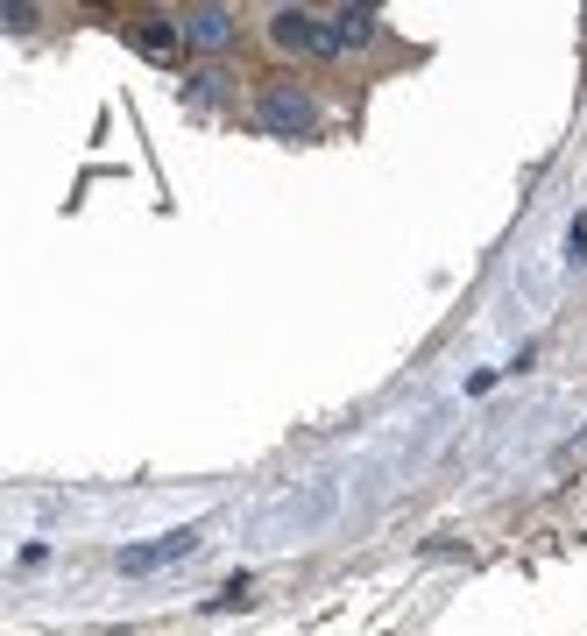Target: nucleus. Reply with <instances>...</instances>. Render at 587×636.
Here are the masks:
<instances>
[{
  "instance_id": "nucleus-1",
  "label": "nucleus",
  "mask_w": 587,
  "mask_h": 636,
  "mask_svg": "<svg viewBox=\"0 0 587 636\" xmlns=\"http://www.w3.org/2000/svg\"><path fill=\"white\" fill-rule=\"evenodd\" d=\"M255 120H262L269 134H291V142H297V134H312V120H319V114H312V99L297 93L291 79H269L262 93H255Z\"/></svg>"
},
{
  "instance_id": "nucleus-2",
  "label": "nucleus",
  "mask_w": 587,
  "mask_h": 636,
  "mask_svg": "<svg viewBox=\"0 0 587 636\" xmlns=\"http://www.w3.org/2000/svg\"><path fill=\"white\" fill-rule=\"evenodd\" d=\"M269 36H277L283 50H312V57H333V50H340L333 28H326L319 14H305V8H283L277 22H269Z\"/></svg>"
},
{
  "instance_id": "nucleus-3",
  "label": "nucleus",
  "mask_w": 587,
  "mask_h": 636,
  "mask_svg": "<svg viewBox=\"0 0 587 636\" xmlns=\"http://www.w3.org/2000/svg\"><path fill=\"white\" fill-rule=\"evenodd\" d=\"M191 544H199V530H171V538H156V544H128L120 566H128V573H156V566H171V558H185Z\"/></svg>"
},
{
  "instance_id": "nucleus-4",
  "label": "nucleus",
  "mask_w": 587,
  "mask_h": 636,
  "mask_svg": "<svg viewBox=\"0 0 587 636\" xmlns=\"http://www.w3.org/2000/svg\"><path fill=\"white\" fill-rule=\"evenodd\" d=\"M227 36H234V14H227V8H185V43H199V50H220Z\"/></svg>"
},
{
  "instance_id": "nucleus-5",
  "label": "nucleus",
  "mask_w": 587,
  "mask_h": 636,
  "mask_svg": "<svg viewBox=\"0 0 587 636\" xmlns=\"http://www.w3.org/2000/svg\"><path fill=\"white\" fill-rule=\"evenodd\" d=\"M177 43H185V22H163V14H142V22H134V50L142 57H177Z\"/></svg>"
},
{
  "instance_id": "nucleus-6",
  "label": "nucleus",
  "mask_w": 587,
  "mask_h": 636,
  "mask_svg": "<svg viewBox=\"0 0 587 636\" xmlns=\"http://www.w3.org/2000/svg\"><path fill=\"white\" fill-rule=\"evenodd\" d=\"M375 36V8H348V14H333V43L348 50V43H368Z\"/></svg>"
},
{
  "instance_id": "nucleus-7",
  "label": "nucleus",
  "mask_w": 587,
  "mask_h": 636,
  "mask_svg": "<svg viewBox=\"0 0 587 636\" xmlns=\"http://www.w3.org/2000/svg\"><path fill=\"white\" fill-rule=\"evenodd\" d=\"M248 601H255V594H248V580H227L213 601H206V609H213V615H227V609H248Z\"/></svg>"
},
{
  "instance_id": "nucleus-8",
  "label": "nucleus",
  "mask_w": 587,
  "mask_h": 636,
  "mask_svg": "<svg viewBox=\"0 0 587 636\" xmlns=\"http://www.w3.org/2000/svg\"><path fill=\"white\" fill-rule=\"evenodd\" d=\"M220 85H227V79H220V71H199V79H185V93H191V99H213Z\"/></svg>"
},
{
  "instance_id": "nucleus-9",
  "label": "nucleus",
  "mask_w": 587,
  "mask_h": 636,
  "mask_svg": "<svg viewBox=\"0 0 587 636\" xmlns=\"http://www.w3.org/2000/svg\"><path fill=\"white\" fill-rule=\"evenodd\" d=\"M566 255H574V269H587V220H574V234H566Z\"/></svg>"
}]
</instances>
